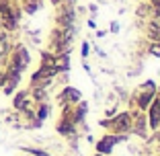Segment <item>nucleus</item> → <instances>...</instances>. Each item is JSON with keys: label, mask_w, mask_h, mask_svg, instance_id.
<instances>
[{"label": "nucleus", "mask_w": 160, "mask_h": 156, "mask_svg": "<svg viewBox=\"0 0 160 156\" xmlns=\"http://www.w3.org/2000/svg\"><path fill=\"white\" fill-rule=\"evenodd\" d=\"M37 8H39V0H27L25 2V10L27 13H35Z\"/></svg>", "instance_id": "nucleus-1"}, {"label": "nucleus", "mask_w": 160, "mask_h": 156, "mask_svg": "<svg viewBox=\"0 0 160 156\" xmlns=\"http://www.w3.org/2000/svg\"><path fill=\"white\" fill-rule=\"evenodd\" d=\"M25 99H27V93H19V97H14V107H17V109H23Z\"/></svg>", "instance_id": "nucleus-2"}, {"label": "nucleus", "mask_w": 160, "mask_h": 156, "mask_svg": "<svg viewBox=\"0 0 160 156\" xmlns=\"http://www.w3.org/2000/svg\"><path fill=\"white\" fill-rule=\"evenodd\" d=\"M47 113H49V109H47V105H41V109H39V119H45Z\"/></svg>", "instance_id": "nucleus-3"}, {"label": "nucleus", "mask_w": 160, "mask_h": 156, "mask_svg": "<svg viewBox=\"0 0 160 156\" xmlns=\"http://www.w3.org/2000/svg\"><path fill=\"white\" fill-rule=\"evenodd\" d=\"M4 53H6V41L0 39V58H4Z\"/></svg>", "instance_id": "nucleus-4"}, {"label": "nucleus", "mask_w": 160, "mask_h": 156, "mask_svg": "<svg viewBox=\"0 0 160 156\" xmlns=\"http://www.w3.org/2000/svg\"><path fill=\"white\" fill-rule=\"evenodd\" d=\"M152 52H154L156 56H160V45H154V48H152Z\"/></svg>", "instance_id": "nucleus-5"}, {"label": "nucleus", "mask_w": 160, "mask_h": 156, "mask_svg": "<svg viewBox=\"0 0 160 156\" xmlns=\"http://www.w3.org/2000/svg\"><path fill=\"white\" fill-rule=\"evenodd\" d=\"M86 53H88V45L84 43V45H82V56H86Z\"/></svg>", "instance_id": "nucleus-6"}, {"label": "nucleus", "mask_w": 160, "mask_h": 156, "mask_svg": "<svg viewBox=\"0 0 160 156\" xmlns=\"http://www.w3.org/2000/svg\"><path fill=\"white\" fill-rule=\"evenodd\" d=\"M52 2H60V0H52Z\"/></svg>", "instance_id": "nucleus-7"}]
</instances>
